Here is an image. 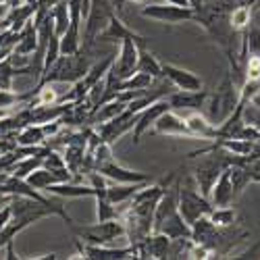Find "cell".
Wrapping results in <instances>:
<instances>
[{
    "label": "cell",
    "instance_id": "cell-1",
    "mask_svg": "<svg viewBox=\"0 0 260 260\" xmlns=\"http://www.w3.org/2000/svg\"><path fill=\"white\" fill-rule=\"evenodd\" d=\"M90 58L85 56V50H79L77 54H60L48 69H44L42 79L38 85L42 83H69L73 85L75 81L83 79V75L90 69Z\"/></svg>",
    "mask_w": 260,
    "mask_h": 260
},
{
    "label": "cell",
    "instance_id": "cell-2",
    "mask_svg": "<svg viewBox=\"0 0 260 260\" xmlns=\"http://www.w3.org/2000/svg\"><path fill=\"white\" fill-rule=\"evenodd\" d=\"M210 104H208V119L219 125L223 123L233 111L235 106L240 104V83L235 81V77L231 75V71L225 73L221 85L216 88L214 94H208Z\"/></svg>",
    "mask_w": 260,
    "mask_h": 260
},
{
    "label": "cell",
    "instance_id": "cell-3",
    "mask_svg": "<svg viewBox=\"0 0 260 260\" xmlns=\"http://www.w3.org/2000/svg\"><path fill=\"white\" fill-rule=\"evenodd\" d=\"M73 233L85 244H98V246H108L115 240H125V227L121 219H111V221H98L96 225L90 227H71Z\"/></svg>",
    "mask_w": 260,
    "mask_h": 260
},
{
    "label": "cell",
    "instance_id": "cell-4",
    "mask_svg": "<svg viewBox=\"0 0 260 260\" xmlns=\"http://www.w3.org/2000/svg\"><path fill=\"white\" fill-rule=\"evenodd\" d=\"M177 208L181 212L183 219L191 225L200 216L210 214L212 204L210 200L204 196V193L198 191V187H191V185H183L179 183V200H177Z\"/></svg>",
    "mask_w": 260,
    "mask_h": 260
},
{
    "label": "cell",
    "instance_id": "cell-5",
    "mask_svg": "<svg viewBox=\"0 0 260 260\" xmlns=\"http://www.w3.org/2000/svg\"><path fill=\"white\" fill-rule=\"evenodd\" d=\"M142 17L154 19L160 23L169 25H179V23H193L196 19V11L191 7H177V5H144L140 11Z\"/></svg>",
    "mask_w": 260,
    "mask_h": 260
},
{
    "label": "cell",
    "instance_id": "cell-6",
    "mask_svg": "<svg viewBox=\"0 0 260 260\" xmlns=\"http://www.w3.org/2000/svg\"><path fill=\"white\" fill-rule=\"evenodd\" d=\"M223 240H225L223 229L216 227V225L208 219V214H206V216H200V219H196V221L191 223V242H193V244L206 246L208 250H212L214 256L219 254Z\"/></svg>",
    "mask_w": 260,
    "mask_h": 260
},
{
    "label": "cell",
    "instance_id": "cell-7",
    "mask_svg": "<svg viewBox=\"0 0 260 260\" xmlns=\"http://www.w3.org/2000/svg\"><path fill=\"white\" fill-rule=\"evenodd\" d=\"M138 50H140V46L136 44L134 40H123L119 52L115 54V60L111 64V69H108V73H111L115 79H119V81L132 77L136 73V64H138Z\"/></svg>",
    "mask_w": 260,
    "mask_h": 260
},
{
    "label": "cell",
    "instance_id": "cell-8",
    "mask_svg": "<svg viewBox=\"0 0 260 260\" xmlns=\"http://www.w3.org/2000/svg\"><path fill=\"white\" fill-rule=\"evenodd\" d=\"M79 256L88 260H125V258H136L134 246L127 244L123 248H113V246H98V244H81V240L75 242Z\"/></svg>",
    "mask_w": 260,
    "mask_h": 260
},
{
    "label": "cell",
    "instance_id": "cell-9",
    "mask_svg": "<svg viewBox=\"0 0 260 260\" xmlns=\"http://www.w3.org/2000/svg\"><path fill=\"white\" fill-rule=\"evenodd\" d=\"M96 40H100V42H115V44H121L123 40H134L140 48H142V46H148V38L136 34L134 29H129V27L123 23V21L117 17V13H113L111 17H108L106 27L98 34Z\"/></svg>",
    "mask_w": 260,
    "mask_h": 260
},
{
    "label": "cell",
    "instance_id": "cell-10",
    "mask_svg": "<svg viewBox=\"0 0 260 260\" xmlns=\"http://www.w3.org/2000/svg\"><path fill=\"white\" fill-rule=\"evenodd\" d=\"M96 171L102 173L106 179H113L115 183H148V181H152V177H150L148 173L125 169V167L119 165L115 158L108 160V162H104V165H100Z\"/></svg>",
    "mask_w": 260,
    "mask_h": 260
},
{
    "label": "cell",
    "instance_id": "cell-11",
    "mask_svg": "<svg viewBox=\"0 0 260 260\" xmlns=\"http://www.w3.org/2000/svg\"><path fill=\"white\" fill-rule=\"evenodd\" d=\"M171 104L167 98H160V100H154L152 104H148L144 111L138 113V119H136V125H134V144L138 146L142 142V136L150 129V125H154V121L165 113L169 111Z\"/></svg>",
    "mask_w": 260,
    "mask_h": 260
},
{
    "label": "cell",
    "instance_id": "cell-12",
    "mask_svg": "<svg viewBox=\"0 0 260 260\" xmlns=\"http://www.w3.org/2000/svg\"><path fill=\"white\" fill-rule=\"evenodd\" d=\"M154 134L158 136H177V138H193L189 127L183 119V115H179L177 111H173V108H169V111H165L156 121H154Z\"/></svg>",
    "mask_w": 260,
    "mask_h": 260
},
{
    "label": "cell",
    "instance_id": "cell-13",
    "mask_svg": "<svg viewBox=\"0 0 260 260\" xmlns=\"http://www.w3.org/2000/svg\"><path fill=\"white\" fill-rule=\"evenodd\" d=\"M160 67H162V77L175 85V90H202L204 88V81L196 73L181 69L171 62H160Z\"/></svg>",
    "mask_w": 260,
    "mask_h": 260
},
{
    "label": "cell",
    "instance_id": "cell-14",
    "mask_svg": "<svg viewBox=\"0 0 260 260\" xmlns=\"http://www.w3.org/2000/svg\"><path fill=\"white\" fill-rule=\"evenodd\" d=\"M206 98H208V92L204 88L202 90H175L167 96L173 111H181V113L200 111L206 102Z\"/></svg>",
    "mask_w": 260,
    "mask_h": 260
},
{
    "label": "cell",
    "instance_id": "cell-15",
    "mask_svg": "<svg viewBox=\"0 0 260 260\" xmlns=\"http://www.w3.org/2000/svg\"><path fill=\"white\" fill-rule=\"evenodd\" d=\"M187 127H189V132L193 138H200V140H219L221 134H219V127H216L208 117H204L200 111H189L187 115H183Z\"/></svg>",
    "mask_w": 260,
    "mask_h": 260
},
{
    "label": "cell",
    "instance_id": "cell-16",
    "mask_svg": "<svg viewBox=\"0 0 260 260\" xmlns=\"http://www.w3.org/2000/svg\"><path fill=\"white\" fill-rule=\"evenodd\" d=\"M235 198H237V196H235V191H233L229 167H227V169L221 173V175H219V179L214 181V185H212V189H210V193H208V200H210L212 208H216V206H229V204H233Z\"/></svg>",
    "mask_w": 260,
    "mask_h": 260
},
{
    "label": "cell",
    "instance_id": "cell-17",
    "mask_svg": "<svg viewBox=\"0 0 260 260\" xmlns=\"http://www.w3.org/2000/svg\"><path fill=\"white\" fill-rule=\"evenodd\" d=\"M44 193H52V196H58V198H94L96 196V189L88 183V185H81V183H75V181H64V183H54L50 185Z\"/></svg>",
    "mask_w": 260,
    "mask_h": 260
},
{
    "label": "cell",
    "instance_id": "cell-18",
    "mask_svg": "<svg viewBox=\"0 0 260 260\" xmlns=\"http://www.w3.org/2000/svg\"><path fill=\"white\" fill-rule=\"evenodd\" d=\"M158 233H165L169 240H175V237H191V225L183 219L179 208H177L175 212H171L165 219V223L160 225Z\"/></svg>",
    "mask_w": 260,
    "mask_h": 260
},
{
    "label": "cell",
    "instance_id": "cell-19",
    "mask_svg": "<svg viewBox=\"0 0 260 260\" xmlns=\"http://www.w3.org/2000/svg\"><path fill=\"white\" fill-rule=\"evenodd\" d=\"M42 160H44V146L38 154H29V156H23V158H17L9 169L7 173L13 177H19V179H25L29 173H34L38 167H42Z\"/></svg>",
    "mask_w": 260,
    "mask_h": 260
},
{
    "label": "cell",
    "instance_id": "cell-20",
    "mask_svg": "<svg viewBox=\"0 0 260 260\" xmlns=\"http://www.w3.org/2000/svg\"><path fill=\"white\" fill-rule=\"evenodd\" d=\"M142 185H146V183H115V185H106L104 196L111 200L115 206H121V204H127L129 200H132Z\"/></svg>",
    "mask_w": 260,
    "mask_h": 260
},
{
    "label": "cell",
    "instance_id": "cell-21",
    "mask_svg": "<svg viewBox=\"0 0 260 260\" xmlns=\"http://www.w3.org/2000/svg\"><path fill=\"white\" fill-rule=\"evenodd\" d=\"M17 146H46L44 127L38 123H29L17 132Z\"/></svg>",
    "mask_w": 260,
    "mask_h": 260
},
{
    "label": "cell",
    "instance_id": "cell-22",
    "mask_svg": "<svg viewBox=\"0 0 260 260\" xmlns=\"http://www.w3.org/2000/svg\"><path fill=\"white\" fill-rule=\"evenodd\" d=\"M136 71L140 73H148V75H152L154 79L162 77V67H160V62L158 58L148 50V46H142L138 50V64H136Z\"/></svg>",
    "mask_w": 260,
    "mask_h": 260
},
{
    "label": "cell",
    "instance_id": "cell-23",
    "mask_svg": "<svg viewBox=\"0 0 260 260\" xmlns=\"http://www.w3.org/2000/svg\"><path fill=\"white\" fill-rule=\"evenodd\" d=\"M50 15H52V21H54V34L60 38L69 27V21H71V15H69V3L67 0H58V3L50 9Z\"/></svg>",
    "mask_w": 260,
    "mask_h": 260
},
{
    "label": "cell",
    "instance_id": "cell-24",
    "mask_svg": "<svg viewBox=\"0 0 260 260\" xmlns=\"http://www.w3.org/2000/svg\"><path fill=\"white\" fill-rule=\"evenodd\" d=\"M85 154H88V150H85V146H75V144H71V146H64V148H62V158H64V165L69 167V171L73 173V175L81 171Z\"/></svg>",
    "mask_w": 260,
    "mask_h": 260
},
{
    "label": "cell",
    "instance_id": "cell-25",
    "mask_svg": "<svg viewBox=\"0 0 260 260\" xmlns=\"http://www.w3.org/2000/svg\"><path fill=\"white\" fill-rule=\"evenodd\" d=\"M208 219H210L216 227L229 229V227H233L235 221H237V210H235L231 204H229V206H216V208L210 210Z\"/></svg>",
    "mask_w": 260,
    "mask_h": 260
},
{
    "label": "cell",
    "instance_id": "cell-26",
    "mask_svg": "<svg viewBox=\"0 0 260 260\" xmlns=\"http://www.w3.org/2000/svg\"><path fill=\"white\" fill-rule=\"evenodd\" d=\"M250 21H252V9H248L244 5H237L229 15V23H231L233 31L240 36L250 27Z\"/></svg>",
    "mask_w": 260,
    "mask_h": 260
},
{
    "label": "cell",
    "instance_id": "cell-27",
    "mask_svg": "<svg viewBox=\"0 0 260 260\" xmlns=\"http://www.w3.org/2000/svg\"><path fill=\"white\" fill-rule=\"evenodd\" d=\"M96 219L98 221H111V219H119V210L117 206L108 200L104 193H96Z\"/></svg>",
    "mask_w": 260,
    "mask_h": 260
},
{
    "label": "cell",
    "instance_id": "cell-28",
    "mask_svg": "<svg viewBox=\"0 0 260 260\" xmlns=\"http://www.w3.org/2000/svg\"><path fill=\"white\" fill-rule=\"evenodd\" d=\"M58 56H60V38L56 34H52L46 44V50H44V69H48Z\"/></svg>",
    "mask_w": 260,
    "mask_h": 260
},
{
    "label": "cell",
    "instance_id": "cell-29",
    "mask_svg": "<svg viewBox=\"0 0 260 260\" xmlns=\"http://www.w3.org/2000/svg\"><path fill=\"white\" fill-rule=\"evenodd\" d=\"M13 79H15V67L9 58L0 60V90H13Z\"/></svg>",
    "mask_w": 260,
    "mask_h": 260
},
{
    "label": "cell",
    "instance_id": "cell-30",
    "mask_svg": "<svg viewBox=\"0 0 260 260\" xmlns=\"http://www.w3.org/2000/svg\"><path fill=\"white\" fill-rule=\"evenodd\" d=\"M237 3L244 5V7H248V9H254V7L260 5V0H237Z\"/></svg>",
    "mask_w": 260,
    "mask_h": 260
},
{
    "label": "cell",
    "instance_id": "cell-31",
    "mask_svg": "<svg viewBox=\"0 0 260 260\" xmlns=\"http://www.w3.org/2000/svg\"><path fill=\"white\" fill-rule=\"evenodd\" d=\"M5 248H7V258H19V256L15 254V248H13V242H9V244H7Z\"/></svg>",
    "mask_w": 260,
    "mask_h": 260
},
{
    "label": "cell",
    "instance_id": "cell-32",
    "mask_svg": "<svg viewBox=\"0 0 260 260\" xmlns=\"http://www.w3.org/2000/svg\"><path fill=\"white\" fill-rule=\"evenodd\" d=\"M165 3H169V5H177V7H189V5H187V0H165Z\"/></svg>",
    "mask_w": 260,
    "mask_h": 260
},
{
    "label": "cell",
    "instance_id": "cell-33",
    "mask_svg": "<svg viewBox=\"0 0 260 260\" xmlns=\"http://www.w3.org/2000/svg\"><path fill=\"white\" fill-rule=\"evenodd\" d=\"M187 5L193 9V11H198L202 7V0H187Z\"/></svg>",
    "mask_w": 260,
    "mask_h": 260
},
{
    "label": "cell",
    "instance_id": "cell-34",
    "mask_svg": "<svg viewBox=\"0 0 260 260\" xmlns=\"http://www.w3.org/2000/svg\"><path fill=\"white\" fill-rule=\"evenodd\" d=\"M252 183H260V171L252 175Z\"/></svg>",
    "mask_w": 260,
    "mask_h": 260
},
{
    "label": "cell",
    "instance_id": "cell-35",
    "mask_svg": "<svg viewBox=\"0 0 260 260\" xmlns=\"http://www.w3.org/2000/svg\"><path fill=\"white\" fill-rule=\"evenodd\" d=\"M129 3H134V5H144L146 0H129Z\"/></svg>",
    "mask_w": 260,
    "mask_h": 260
},
{
    "label": "cell",
    "instance_id": "cell-36",
    "mask_svg": "<svg viewBox=\"0 0 260 260\" xmlns=\"http://www.w3.org/2000/svg\"><path fill=\"white\" fill-rule=\"evenodd\" d=\"M23 3H27V5H38V0H23Z\"/></svg>",
    "mask_w": 260,
    "mask_h": 260
}]
</instances>
